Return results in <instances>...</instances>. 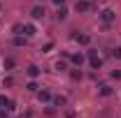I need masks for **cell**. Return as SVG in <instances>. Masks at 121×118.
<instances>
[{"label":"cell","mask_w":121,"mask_h":118,"mask_svg":"<svg viewBox=\"0 0 121 118\" xmlns=\"http://www.w3.org/2000/svg\"><path fill=\"white\" fill-rule=\"evenodd\" d=\"M23 35H26V37H33V35H35V26H33V23H23Z\"/></svg>","instance_id":"obj_8"},{"label":"cell","mask_w":121,"mask_h":118,"mask_svg":"<svg viewBox=\"0 0 121 118\" xmlns=\"http://www.w3.org/2000/svg\"><path fill=\"white\" fill-rule=\"evenodd\" d=\"M37 2H44V0H37Z\"/></svg>","instance_id":"obj_26"},{"label":"cell","mask_w":121,"mask_h":118,"mask_svg":"<svg viewBox=\"0 0 121 118\" xmlns=\"http://www.w3.org/2000/svg\"><path fill=\"white\" fill-rule=\"evenodd\" d=\"M40 72H42V70H40L37 65H28V70H26V74H28L30 79H37V76H40Z\"/></svg>","instance_id":"obj_5"},{"label":"cell","mask_w":121,"mask_h":118,"mask_svg":"<svg viewBox=\"0 0 121 118\" xmlns=\"http://www.w3.org/2000/svg\"><path fill=\"white\" fill-rule=\"evenodd\" d=\"M26 90H30V93H37V81H35V79H30L28 83H26Z\"/></svg>","instance_id":"obj_14"},{"label":"cell","mask_w":121,"mask_h":118,"mask_svg":"<svg viewBox=\"0 0 121 118\" xmlns=\"http://www.w3.org/2000/svg\"><path fill=\"white\" fill-rule=\"evenodd\" d=\"M9 102H12V100H9L7 95H0V106H9Z\"/></svg>","instance_id":"obj_16"},{"label":"cell","mask_w":121,"mask_h":118,"mask_svg":"<svg viewBox=\"0 0 121 118\" xmlns=\"http://www.w3.org/2000/svg\"><path fill=\"white\" fill-rule=\"evenodd\" d=\"M109 76H112V79H121V70H112Z\"/></svg>","instance_id":"obj_21"},{"label":"cell","mask_w":121,"mask_h":118,"mask_svg":"<svg viewBox=\"0 0 121 118\" xmlns=\"http://www.w3.org/2000/svg\"><path fill=\"white\" fill-rule=\"evenodd\" d=\"M14 65H16L14 58H5L2 60V67H5V70H14Z\"/></svg>","instance_id":"obj_13"},{"label":"cell","mask_w":121,"mask_h":118,"mask_svg":"<svg viewBox=\"0 0 121 118\" xmlns=\"http://www.w3.org/2000/svg\"><path fill=\"white\" fill-rule=\"evenodd\" d=\"M56 19H58V21H65V19H68V9H65V5H60L58 9H56Z\"/></svg>","instance_id":"obj_7"},{"label":"cell","mask_w":121,"mask_h":118,"mask_svg":"<svg viewBox=\"0 0 121 118\" xmlns=\"http://www.w3.org/2000/svg\"><path fill=\"white\" fill-rule=\"evenodd\" d=\"M12 32L14 35H23V23H14L12 26Z\"/></svg>","instance_id":"obj_15"},{"label":"cell","mask_w":121,"mask_h":118,"mask_svg":"<svg viewBox=\"0 0 121 118\" xmlns=\"http://www.w3.org/2000/svg\"><path fill=\"white\" fill-rule=\"evenodd\" d=\"M112 56H114L117 60H121V49H114V51H112Z\"/></svg>","instance_id":"obj_22"},{"label":"cell","mask_w":121,"mask_h":118,"mask_svg":"<svg viewBox=\"0 0 121 118\" xmlns=\"http://www.w3.org/2000/svg\"><path fill=\"white\" fill-rule=\"evenodd\" d=\"M98 93H100L103 97H109V95H112V88H109L107 83H103V86H100V90H98Z\"/></svg>","instance_id":"obj_10"},{"label":"cell","mask_w":121,"mask_h":118,"mask_svg":"<svg viewBox=\"0 0 121 118\" xmlns=\"http://www.w3.org/2000/svg\"><path fill=\"white\" fill-rule=\"evenodd\" d=\"M37 100H40V102H49V100H51V93H49V90H40V93H37Z\"/></svg>","instance_id":"obj_9"},{"label":"cell","mask_w":121,"mask_h":118,"mask_svg":"<svg viewBox=\"0 0 121 118\" xmlns=\"http://www.w3.org/2000/svg\"><path fill=\"white\" fill-rule=\"evenodd\" d=\"M54 67H56V70H58V72H63V70H65V67H68V65H65V63H60V60H58V63H56V65H54Z\"/></svg>","instance_id":"obj_19"},{"label":"cell","mask_w":121,"mask_h":118,"mask_svg":"<svg viewBox=\"0 0 121 118\" xmlns=\"http://www.w3.org/2000/svg\"><path fill=\"white\" fill-rule=\"evenodd\" d=\"M23 42H26V39H23L21 35H16V37H14V46H21V44H23Z\"/></svg>","instance_id":"obj_17"},{"label":"cell","mask_w":121,"mask_h":118,"mask_svg":"<svg viewBox=\"0 0 121 118\" xmlns=\"http://www.w3.org/2000/svg\"><path fill=\"white\" fill-rule=\"evenodd\" d=\"M72 79H82V70H72Z\"/></svg>","instance_id":"obj_23"},{"label":"cell","mask_w":121,"mask_h":118,"mask_svg":"<svg viewBox=\"0 0 121 118\" xmlns=\"http://www.w3.org/2000/svg\"><path fill=\"white\" fill-rule=\"evenodd\" d=\"M12 83H14L12 76H5V79H2V86H12Z\"/></svg>","instance_id":"obj_18"},{"label":"cell","mask_w":121,"mask_h":118,"mask_svg":"<svg viewBox=\"0 0 121 118\" xmlns=\"http://www.w3.org/2000/svg\"><path fill=\"white\" fill-rule=\"evenodd\" d=\"M5 118H7V116H5Z\"/></svg>","instance_id":"obj_27"},{"label":"cell","mask_w":121,"mask_h":118,"mask_svg":"<svg viewBox=\"0 0 121 118\" xmlns=\"http://www.w3.org/2000/svg\"><path fill=\"white\" fill-rule=\"evenodd\" d=\"M70 60H72V65H75V67H82V65H84V53H75V56H70Z\"/></svg>","instance_id":"obj_6"},{"label":"cell","mask_w":121,"mask_h":118,"mask_svg":"<svg viewBox=\"0 0 121 118\" xmlns=\"http://www.w3.org/2000/svg\"><path fill=\"white\" fill-rule=\"evenodd\" d=\"M75 39L79 42V44H84V46H86V44L91 42V37H89V35H75Z\"/></svg>","instance_id":"obj_12"},{"label":"cell","mask_w":121,"mask_h":118,"mask_svg":"<svg viewBox=\"0 0 121 118\" xmlns=\"http://www.w3.org/2000/svg\"><path fill=\"white\" fill-rule=\"evenodd\" d=\"M75 9L79 12V14H84V12H89V9H91L89 0H77V2H75Z\"/></svg>","instance_id":"obj_4"},{"label":"cell","mask_w":121,"mask_h":118,"mask_svg":"<svg viewBox=\"0 0 121 118\" xmlns=\"http://www.w3.org/2000/svg\"><path fill=\"white\" fill-rule=\"evenodd\" d=\"M30 16H33V21H42V19L47 16V12H44L42 5H35V7L30 9Z\"/></svg>","instance_id":"obj_2"},{"label":"cell","mask_w":121,"mask_h":118,"mask_svg":"<svg viewBox=\"0 0 121 118\" xmlns=\"http://www.w3.org/2000/svg\"><path fill=\"white\" fill-rule=\"evenodd\" d=\"M89 65L93 70H100V67H103V58H100L95 51H89Z\"/></svg>","instance_id":"obj_1"},{"label":"cell","mask_w":121,"mask_h":118,"mask_svg":"<svg viewBox=\"0 0 121 118\" xmlns=\"http://www.w3.org/2000/svg\"><path fill=\"white\" fill-rule=\"evenodd\" d=\"M51 2H54L56 7H60V5H65V0H51Z\"/></svg>","instance_id":"obj_24"},{"label":"cell","mask_w":121,"mask_h":118,"mask_svg":"<svg viewBox=\"0 0 121 118\" xmlns=\"http://www.w3.org/2000/svg\"><path fill=\"white\" fill-rule=\"evenodd\" d=\"M51 49H54V42H47V44H44V49H42V51H44V53H49Z\"/></svg>","instance_id":"obj_20"},{"label":"cell","mask_w":121,"mask_h":118,"mask_svg":"<svg viewBox=\"0 0 121 118\" xmlns=\"http://www.w3.org/2000/svg\"><path fill=\"white\" fill-rule=\"evenodd\" d=\"M21 118H33V114H30V111H26V114H21Z\"/></svg>","instance_id":"obj_25"},{"label":"cell","mask_w":121,"mask_h":118,"mask_svg":"<svg viewBox=\"0 0 121 118\" xmlns=\"http://www.w3.org/2000/svg\"><path fill=\"white\" fill-rule=\"evenodd\" d=\"M54 104H56V106H65V104H68V97H63V95H56V97H54Z\"/></svg>","instance_id":"obj_11"},{"label":"cell","mask_w":121,"mask_h":118,"mask_svg":"<svg viewBox=\"0 0 121 118\" xmlns=\"http://www.w3.org/2000/svg\"><path fill=\"white\" fill-rule=\"evenodd\" d=\"M114 19H117V14H114L112 9H103V12H100V21H103V23H112Z\"/></svg>","instance_id":"obj_3"}]
</instances>
